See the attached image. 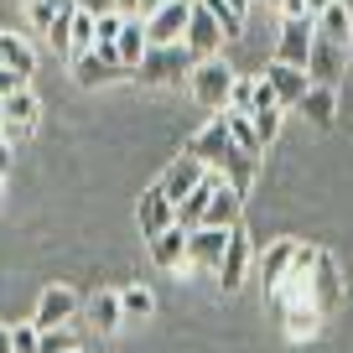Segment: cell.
Listing matches in <instances>:
<instances>
[{
    "mask_svg": "<svg viewBox=\"0 0 353 353\" xmlns=\"http://www.w3.org/2000/svg\"><path fill=\"white\" fill-rule=\"evenodd\" d=\"M223 125H229V141L239 145L244 156H254V161L265 156V145H260V135H254V120H250V114H234V110H223Z\"/></svg>",
    "mask_w": 353,
    "mask_h": 353,
    "instance_id": "28",
    "label": "cell"
},
{
    "mask_svg": "<svg viewBox=\"0 0 353 353\" xmlns=\"http://www.w3.org/2000/svg\"><path fill=\"white\" fill-rule=\"evenodd\" d=\"M151 244V260H156V270H188V229L182 223H172L166 234H156V239H145Z\"/></svg>",
    "mask_w": 353,
    "mask_h": 353,
    "instance_id": "18",
    "label": "cell"
},
{
    "mask_svg": "<svg viewBox=\"0 0 353 353\" xmlns=\"http://www.w3.org/2000/svg\"><path fill=\"white\" fill-rule=\"evenodd\" d=\"M73 78L83 88H99V83H114V78H125L120 57H114V47H94V52L73 57Z\"/></svg>",
    "mask_w": 353,
    "mask_h": 353,
    "instance_id": "10",
    "label": "cell"
},
{
    "mask_svg": "<svg viewBox=\"0 0 353 353\" xmlns=\"http://www.w3.org/2000/svg\"><path fill=\"white\" fill-rule=\"evenodd\" d=\"M239 213H244V198L223 182V172H219V188H213V198H208L203 229H234V223H239Z\"/></svg>",
    "mask_w": 353,
    "mask_h": 353,
    "instance_id": "20",
    "label": "cell"
},
{
    "mask_svg": "<svg viewBox=\"0 0 353 353\" xmlns=\"http://www.w3.org/2000/svg\"><path fill=\"white\" fill-rule=\"evenodd\" d=\"M192 68H198V57H192L188 47L176 42V47H151V52L141 57V68H135V78H141V83L166 88V83H182V78H192Z\"/></svg>",
    "mask_w": 353,
    "mask_h": 353,
    "instance_id": "2",
    "label": "cell"
},
{
    "mask_svg": "<svg viewBox=\"0 0 353 353\" xmlns=\"http://www.w3.org/2000/svg\"><path fill=\"white\" fill-rule=\"evenodd\" d=\"M327 6H332V0H307V16H312V21H317V16L327 11Z\"/></svg>",
    "mask_w": 353,
    "mask_h": 353,
    "instance_id": "43",
    "label": "cell"
},
{
    "mask_svg": "<svg viewBox=\"0 0 353 353\" xmlns=\"http://www.w3.org/2000/svg\"><path fill=\"white\" fill-rule=\"evenodd\" d=\"M120 32H125V16L120 11L94 16V47H114V42H120Z\"/></svg>",
    "mask_w": 353,
    "mask_h": 353,
    "instance_id": "31",
    "label": "cell"
},
{
    "mask_svg": "<svg viewBox=\"0 0 353 353\" xmlns=\"http://www.w3.org/2000/svg\"><path fill=\"white\" fill-rule=\"evenodd\" d=\"M0 68H11L16 78L32 83V68H37V47L26 42L21 32H0Z\"/></svg>",
    "mask_w": 353,
    "mask_h": 353,
    "instance_id": "23",
    "label": "cell"
},
{
    "mask_svg": "<svg viewBox=\"0 0 353 353\" xmlns=\"http://www.w3.org/2000/svg\"><path fill=\"white\" fill-rule=\"evenodd\" d=\"M291 254H296V239H270L265 250H254V265H260V286L276 291L291 270Z\"/></svg>",
    "mask_w": 353,
    "mask_h": 353,
    "instance_id": "17",
    "label": "cell"
},
{
    "mask_svg": "<svg viewBox=\"0 0 353 353\" xmlns=\"http://www.w3.org/2000/svg\"><path fill=\"white\" fill-rule=\"evenodd\" d=\"M37 343H42V327H37V322H16L11 327V353H37Z\"/></svg>",
    "mask_w": 353,
    "mask_h": 353,
    "instance_id": "36",
    "label": "cell"
},
{
    "mask_svg": "<svg viewBox=\"0 0 353 353\" xmlns=\"http://www.w3.org/2000/svg\"><path fill=\"white\" fill-rule=\"evenodd\" d=\"M188 21H192L188 0H166L161 11L145 21V42H151V47H176V42H182V32H188Z\"/></svg>",
    "mask_w": 353,
    "mask_h": 353,
    "instance_id": "7",
    "label": "cell"
},
{
    "mask_svg": "<svg viewBox=\"0 0 353 353\" xmlns=\"http://www.w3.org/2000/svg\"><path fill=\"white\" fill-rule=\"evenodd\" d=\"M301 114H307L317 130H332L338 125V88H327V83H312L307 94H301V104H296Z\"/></svg>",
    "mask_w": 353,
    "mask_h": 353,
    "instance_id": "21",
    "label": "cell"
},
{
    "mask_svg": "<svg viewBox=\"0 0 353 353\" xmlns=\"http://www.w3.org/2000/svg\"><path fill=\"white\" fill-rule=\"evenodd\" d=\"M250 120H254V135H260V145H270V141L281 135V120H286V110H254Z\"/></svg>",
    "mask_w": 353,
    "mask_h": 353,
    "instance_id": "32",
    "label": "cell"
},
{
    "mask_svg": "<svg viewBox=\"0 0 353 353\" xmlns=\"http://www.w3.org/2000/svg\"><path fill=\"white\" fill-rule=\"evenodd\" d=\"M73 348H78L73 327H47V332H42V343H37V353H73Z\"/></svg>",
    "mask_w": 353,
    "mask_h": 353,
    "instance_id": "33",
    "label": "cell"
},
{
    "mask_svg": "<svg viewBox=\"0 0 353 353\" xmlns=\"http://www.w3.org/2000/svg\"><path fill=\"white\" fill-rule=\"evenodd\" d=\"M78 11H88V16H104V11H114V0H73Z\"/></svg>",
    "mask_w": 353,
    "mask_h": 353,
    "instance_id": "40",
    "label": "cell"
},
{
    "mask_svg": "<svg viewBox=\"0 0 353 353\" xmlns=\"http://www.w3.org/2000/svg\"><path fill=\"white\" fill-rule=\"evenodd\" d=\"M312 42H317L312 21H281V37H276V63H286V68H307Z\"/></svg>",
    "mask_w": 353,
    "mask_h": 353,
    "instance_id": "13",
    "label": "cell"
},
{
    "mask_svg": "<svg viewBox=\"0 0 353 353\" xmlns=\"http://www.w3.org/2000/svg\"><path fill=\"white\" fill-rule=\"evenodd\" d=\"M254 110H281V104H276V88L265 83L260 73H254ZM254 110H250V114H254Z\"/></svg>",
    "mask_w": 353,
    "mask_h": 353,
    "instance_id": "37",
    "label": "cell"
},
{
    "mask_svg": "<svg viewBox=\"0 0 353 353\" xmlns=\"http://www.w3.org/2000/svg\"><path fill=\"white\" fill-rule=\"evenodd\" d=\"M83 52H94V16L73 6V21H68V57H83Z\"/></svg>",
    "mask_w": 353,
    "mask_h": 353,
    "instance_id": "29",
    "label": "cell"
},
{
    "mask_svg": "<svg viewBox=\"0 0 353 353\" xmlns=\"http://www.w3.org/2000/svg\"><path fill=\"white\" fill-rule=\"evenodd\" d=\"M322 312L317 307H281V327H286V338L291 343H307V338H317L322 332Z\"/></svg>",
    "mask_w": 353,
    "mask_h": 353,
    "instance_id": "25",
    "label": "cell"
},
{
    "mask_svg": "<svg viewBox=\"0 0 353 353\" xmlns=\"http://www.w3.org/2000/svg\"><path fill=\"white\" fill-rule=\"evenodd\" d=\"M260 78H265L270 88H276V104H281V110H296V104H301V94L312 88L307 68H286V63H270Z\"/></svg>",
    "mask_w": 353,
    "mask_h": 353,
    "instance_id": "15",
    "label": "cell"
},
{
    "mask_svg": "<svg viewBox=\"0 0 353 353\" xmlns=\"http://www.w3.org/2000/svg\"><path fill=\"white\" fill-rule=\"evenodd\" d=\"M254 6H276V11H281V0H254Z\"/></svg>",
    "mask_w": 353,
    "mask_h": 353,
    "instance_id": "46",
    "label": "cell"
},
{
    "mask_svg": "<svg viewBox=\"0 0 353 353\" xmlns=\"http://www.w3.org/2000/svg\"><path fill=\"white\" fill-rule=\"evenodd\" d=\"M188 6H198V0H188Z\"/></svg>",
    "mask_w": 353,
    "mask_h": 353,
    "instance_id": "48",
    "label": "cell"
},
{
    "mask_svg": "<svg viewBox=\"0 0 353 353\" xmlns=\"http://www.w3.org/2000/svg\"><path fill=\"white\" fill-rule=\"evenodd\" d=\"M234 68L223 63V57H208V63H198L192 68V78H188V94L198 99V110H208V114H223L229 110V94H234Z\"/></svg>",
    "mask_w": 353,
    "mask_h": 353,
    "instance_id": "1",
    "label": "cell"
},
{
    "mask_svg": "<svg viewBox=\"0 0 353 353\" xmlns=\"http://www.w3.org/2000/svg\"><path fill=\"white\" fill-rule=\"evenodd\" d=\"M145 52H151V42H145V21H125L120 42H114V57H120V68H125V73H135Z\"/></svg>",
    "mask_w": 353,
    "mask_h": 353,
    "instance_id": "26",
    "label": "cell"
},
{
    "mask_svg": "<svg viewBox=\"0 0 353 353\" xmlns=\"http://www.w3.org/2000/svg\"><path fill=\"white\" fill-rule=\"evenodd\" d=\"M6 182H11V172H0V192H6Z\"/></svg>",
    "mask_w": 353,
    "mask_h": 353,
    "instance_id": "45",
    "label": "cell"
},
{
    "mask_svg": "<svg viewBox=\"0 0 353 353\" xmlns=\"http://www.w3.org/2000/svg\"><path fill=\"white\" fill-rule=\"evenodd\" d=\"M343 68H348V47L312 42V57H307V78H312V83H327V88H338Z\"/></svg>",
    "mask_w": 353,
    "mask_h": 353,
    "instance_id": "19",
    "label": "cell"
},
{
    "mask_svg": "<svg viewBox=\"0 0 353 353\" xmlns=\"http://www.w3.org/2000/svg\"><path fill=\"white\" fill-rule=\"evenodd\" d=\"M16 88H26V78H16L11 68H0V99H11Z\"/></svg>",
    "mask_w": 353,
    "mask_h": 353,
    "instance_id": "39",
    "label": "cell"
},
{
    "mask_svg": "<svg viewBox=\"0 0 353 353\" xmlns=\"http://www.w3.org/2000/svg\"><path fill=\"white\" fill-rule=\"evenodd\" d=\"M250 265H254V244H250V234L234 223V229H229V250H223L219 270H213L223 296H239V291H244V281H250Z\"/></svg>",
    "mask_w": 353,
    "mask_h": 353,
    "instance_id": "4",
    "label": "cell"
},
{
    "mask_svg": "<svg viewBox=\"0 0 353 353\" xmlns=\"http://www.w3.org/2000/svg\"><path fill=\"white\" fill-rule=\"evenodd\" d=\"M78 317V296H73V291H68V286H47L42 291V301H37V327H68V322H73Z\"/></svg>",
    "mask_w": 353,
    "mask_h": 353,
    "instance_id": "16",
    "label": "cell"
},
{
    "mask_svg": "<svg viewBox=\"0 0 353 353\" xmlns=\"http://www.w3.org/2000/svg\"><path fill=\"white\" fill-rule=\"evenodd\" d=\"M161 6H166V0H114V11H120L125 21H151Z\"/></svg>",
    "mask_w": 353,
    "mask_h": 353,
    "instance_id": "34",
    "label": "cell"
},
{
    "mask_svg": "<svg viewBox=\"0 0 353 353\" xmlns=\"http://www.w3.org/2000/svg\"><path fill=\"white\" fill-rule=\"evenodd\" d=\"M188 156H198L208 172H223V161H229L239 145L229 141V125H223V114H208V125H198V130L188 135V145H182Z\"/></svg>",
    "mask_w": 353,
    "mask_h": 353,
    "instance_id": "3",
    "label": "cell"
},
{
    "mask_svg": "<svg viewBox=\"0 0 353 353\" xmlns=\"http://www.w3.org/2000/svg\"><path fill=\"white\" fill-rule=\"evenodd\" d=\"M281 21H312V16H307V0H281Z\"/></svg>",
    "mask_w": 353,
    "mask_h": 353,
    "instance_id": "38",
    "label": "cell"
},
{
    "mask_svg": "<svg viewBox=\"0 0 353 353\" xmlns=\"http://www.w3.org/2000/svg\"><path fill=\"white\" fill-rule=\"evenodd\" d=\"M223 6H229L234 16H250V6H254V0H223Z\"/></svg>",
    "mask_w": 353,
    "mask_h": 353,
    "instance_id": "42",
    "label": "cell"
},
{
    "mask_svg": "<svg viewBox=\"0 0 353 353\" xmlns=\"http://www.w3.org/2000/svg\"><path fill=\"white\" fill-rule=\"evenodd\" d=\"M312 301H317L322 317H332L338 301H343V270H338V260H332L327 250L317 254V270H312Z\"/></svg>",
    "mask_w": 353,
    "mask_h": 353,
    "instance_id": "11",
    "label": "cell"
},
{
    "mask_svg": "<svg viewBox=\"0 0 353 353\" xmlns=\"http://www.w3.org/2000/svg\"><path fill=\"white\" fill-rule=\"evenodd\" d=\"M0 114H6V135H32L37 130V120H42V99L32 94V83L26 88H16L11 99H0Z\"/></svg>",
    "mask_w": 353,
    "mask_h": 353,
    "instance_id": "9",
    "label": "cell"
},
{
    "mask_svg": "<svg viewBox=\"0 0 353 353\" xmlns=\"http://www.w3.org/2000/svg\"><path fill=\"white\" fill-rule=\"evenodd\" d=\"M223 250H229V229H192L188 234V270H219Z\"/></svg>",
    "mask_w": 353,
    "mask_h": 353,
    "instance_id": "12",
    "label": "cell"
},
{
    "mask_svg": "<svg viewBox=\"0 0 353 353\" xmlns=\"http://www.w3.org/2000/svg\"><path fill=\"white\" fill-rule=\"evenodd\" d=\"M73 353H83V348H73Z\"/></svg>",
    "mask_w": 353,
    "mask_h": 353,
    "instance_id": "49",
    "label": "cell"
},
{
    "mask_svg": "<svg viewBox=\"0 0 353 353\" xmlns=\"http://www.w3.org/2000/svg\"><path fill=\"white\" fill-rule=\"evenodd\" d=\"M172 223H176V203L151 182V188L135 198V229H141V239H156V234H166Z\"/></svg>",
    "mask_w": 353,
    "mask_h": 353,
    "instance_id": "5",
    "label": "cell"
},
{
    "mask_svg": "<svg viewBox=\"0 0 353 353\" xmlns=\"http://www.w3.org/2000/svg\"><path fill=\"white\" fill-rule=\"evenodd\" d=\"M0 135H6V114H0Z\"/></svg>",
    "mask_w": 353,
    "mask_h": 353,
    "instance_id": "47",
    "label": "cell"
},
{
    "mask_svg": "<svg viewBox=\"0 0 353 353\" xmlns=\"http://www.w3.org/2000/svg\"><path fill=\"white\" fill-rule=\"evenodd\" d=\"M83 312H88V322H94V332H104V338L125 327V312H120V291H94Z\"/></svg>",
    "mask_w": 353,
    "mask_h": 353,
    "instance_id": "24",
    "label": "cell"
},
{
    "mask_svg": "<svg viewBox=\"0 0 353 353\" xmlns=\"http://www.w3.org/2000/svg\"><path fill=\"white\" fill-rule=\"evenodd\" d=\"M229 110H234V114H250V110H254V78H250V73H239V78H234Z\"/></svg>",
    "mask_w": 353,
    "mask_h": 353,
    "instance_id": "35",
    "label": "cell"
},
{
    "mask_svg": "<svg viewBox=\"0 0 353 353\" xmlns=\"http://www.w3.org/2000/svg\"><path fill=\"white\" fill-rule=\"evenodd\" d=\"M120 312H125V322H145L156 312V296L145 286H120Z\"/></svg>",
    "mask_w": 353,
    "mask_h": 353,
    "instance_id": "30",
    "label": "cell"
},
{
    "mask_svg": "<svg viewBox=\"0 0 353 353\" xmlns=\"http://www.w3.org/2000/svg\"><path fill=\"white\" fill-rule=\"evenodd\" d=\"M0 353H11V327L0 322Z\"/></svg>",
    "mask_w": 353,
    "mask_h": 353,
    "instance_id": "44",
    "label": "cell"
},
{
    "mask_svg": "<svg viewBox=\"0 0 353 353\" xmlns=\"http://www.w3.org/2000/svg\"><path fill=\"white\" fill-rule=\"evenodd\" d=\"M11 151H16V141H11V135H0V172H11Z\"/></svg>",
    "mask_w": 353,
    "mask_h": 353,
    "instance_id": "41",
    "label": "cell"
},
{
    "mask_svg": "<svg viewBox=\"0 0 353 353\" xmlns=\"http://www.w3.org/2000/svg\"><path fill=\"white\" fill-rule=\"evenodd\" d=\"M203 176H208V166H203L198 156H188V151H182V156H176V161L161 172V182H156V188H161L172 203H182V198H192V192H198V182H203Z\"/></svg>",
    "mask_w": 353,
    "mask_h": 353,
    "instance_id": "8",
    "label": "cell"
},
{
    "mask_svg": "<svg viewBox=\"0 0 353 353\" xmlns=\"http://www.w3.org/2000/svg\"><path fill=\"white\" fill-rule=\"evenodd\" d=\"M254 176H260V161L254 156H244V151H234L229 161H223V182H229L239 198H250V188H254Z\"/></svg>",
    "mask_w": 353,
    "mask_h": 353,
    "instance_id": "27",
    "label": "cell"
},
{
    "mask_svg": "<svg viewBox=\"0 0 353 353\" xmlns=\"http://www.w3.org/2000/svg\"><path fill=\"white\" fill-rule=\"evenodd\" d=\"M312 32H317V42H332V47H348L353 42V11L343 6V0H332L327 11L312 21Z\"/></svg>",
    "mask_w": 353,
    "mask_h": 353,
    "instance_id": "22",
    "label": "cell"
},
{
    "mask_svg": "<svg viewBox=\"0 0 353 353\" xmlns=\"http://www.w3.org/2000/svg\"><path fill=\"white\" fill-rule=\"evenodd\" d=\"M219 42H223L219 21H213L203 6H192V21H188V32H182V47H188L198 63H208V57H219Z\"/></svg>",
    "mask_w": 353,
    "mask_h": 353,
    "instance_id": "14",
    "label": "cell"
},
{
    "mask_svg": "<svg viewBox=\"0 0 353 353\" xmlns=\"http://www.w3.org/2000/svg\"><path fill=\"white\" fill-rule=\"evenodd\" d=\"M26 21L52 37V47L68 52V21H73V0H26Z\"/></svg>",
    "mask_w": 353,
    "mask_h": 353,
    "instance_id": "6",
    "label": "cell"
}]
</instances>
